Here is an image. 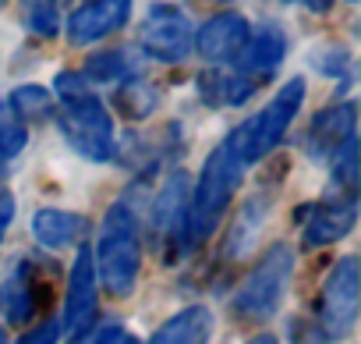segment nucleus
I'll use <instances>...</instances> for the list:
<instances>
[{
  "label": "nucleus",
  "mask_w": 361,
  "mask_h": 344,
  "mask_svg": "<svg viewBox=\"0 0 361 344\" xmlns=\"http://www.w3.org/2000/svg\"><path fill=\"white\" fill-rule=\"evenodd\" d=\"M301 103H305V78H290V82L266 103V110H259L252 121H245V124H238V128L231 131V138H227L231 153H234L241 163L262 160V156L283 138V131H287L290 121L298 117Z\"/></svg>",
  "instance_id": "nucleus-4"
},
{
  "label": "nucleus",
  "mask_w": 361,
  "mask_h": 344,
  "mask_svg": "<svg viewBox=\"0 0 361 344\" xmlns=\"http://www.w3.org/2000/svg\"><path fill=\"white\" fill-rule=\"evenodd\" d=\"M188 178L185 174H173L163 192H159V203H156V227L159 231H177L180 227V217H185V206H188Z\"/></svg>",
  "instance_id": "nucleus-17"
},
{
  "label": "nucleus",
  "mask_w": 361,
  "mask_h": 344,
  "mask_svg": "<svg viewBox=\"0 0 361 344\" xmlns=\"http://www.w3.org/2000/svg\"><path fill=\"white\" fill-rule=\"evenodd\" d=\"M209 333H213V312L192 305V309H180L173 319H166L156 330L152 344H209Z\"/></svg>",
  "instance_id": "nucleus-14"
},
{
  "label": "nucleus",
  "mask_w": 361,
  "mask_h": 344,
  "mask_svg": "<svg viewBox=\"0 0 361 344\" xmlns=\"http://www.w3.org/2000/svg\"><path fill=\"white\" fill-rule=\"evenodd\" d=\"M117 107H121L128 117H145L149 110H156V93H152L145 82H128V85L117 93Z\"/></svg>",
  "instance_id": "nucleus-23"
},
{
  "label": "nucleus",
  "mask_w": 361,
  "mask_h": 344,
  "mask_svg": "<svg viewBox=\"0 0 361 344\" xmlns=\"http://www.w3.org/2000/svg\"><path fill=\"white\" fill-rule=\"evenodd\" d=\"M319 316H322V333L326 337H347L357 323V259L343 256L322 287V302H319Z\"/></svg>",
  "instance_id": "nucleus-6"
},
{
  "label": "nucleus",
  "mask_w": 361,
  "mask_h": 344,
  "mask_svg": "<svg viewBox=\"0 0 361 344\" xmlns=\"http://www.w3.org/2000/svg\"><path fill=\"white\" fill-rule=\"evenodd\" d=\"M347 138H354V103H340V107L315 114L305 135V153L322 160V156H333Z\"/></svg>",
  "instance_id": "nucleus-11"
},
{
  "label": "nucleus",
  "mask_w": 361,
  "mask_h": 344,
  "mask_svg": "<svg viewBox=\"0 0 361 344\" xmlns=\"http://www.w3.org/2000/svg\"><path fill=\"white\" fill-rule=\"evenodd\" d=\"M32 235L43 249H68L75 245L82 235H85V220L78 213H68V210H39L32 217Z\"/></svg>",
  "instance_id": "nucleus-15"
},
{
  "label": "nucleus",
  "mask_w": 361,
  "mask_h": 344,
  "mask_svg": "<svg viewBox=\"0 0 361 344\" xmlns=\"http://www.w3.org/2000/svg\"><path fill=\"white\" fill-rule=\"evenodd\" d=\"M25 149V124L22 117L8 107V103H0V156H18Z\"/></svg>",
  "instance_id": "nucleus-19"
},
{
  "label": "nucleus",
  "mask_w": 361,
  "mask_h": 344,
  "mask_svg": "<svg viewBox=\"0 0 361 344\" xmlns=\"http://www.w3.org/2000/svg\"><path fill=\"white\" fill-rule=\"evenodd\" d=\"M290 270H294V252L287 245H273L255 263V270L248 273V280L238 287V295L231 302L234 316L238 319H269L280 309V302H283Z\"/></svg>",
  "instance_id": "nucleus-5"
},
{
  "label": "nucleus",
  "mask_w": 361,
  "mask_h": 344,
  "mask_svg": "<svg viewBox=\"0 0 361 344\" xmlns=\"http://www.w3.org/2000/svg\"><path fill=\"white\" fill-rule=\"evenodd\" d=\"M0 182H4V167H0Z\"/></svg>",
  "instance_id": "nucleus-31"
},
{
  "label": "nucleus",
  "mask_w": 361,
  "mask_h": 344,
  "mask_svg": "<svg viewBox=\"0 0 361 344\" xmlns=\"http://www.w3.org/2000/svg\"><path fill=\"white\" fill-rule=\"evenodd\" d=\"M199 89H202V96L209 103H245L252 96L248 78H231V75H216V71L202 75L199 78Z\"/></svg>",
  "instance_id": "nucleus-18"
},
{
  "label": "nucleus",
  "mask_w": 361,
  "mask_h": 344,
  "mask_svg": "<svg viewBox=\"0 0 361 344\" xmlns=\"http://www.w3.org/2000/svg\"><path fill=\"white\" fill-rule=\"evenodd\" d=\"M11 217H15V199L8 192H0V242H4V235H8Z\"/></svg>",
  "instance_id": "nucleus-27"
},
{
  "label": "nucleus",
  "mask_w": 361,
  "mask_h": 344,
  "mask_svg": "<svg viewBox=\"0 0 361 344\" xmlns=\"http://www.w3.org/2000/svg\"><path fill=\"white\" fill-rule=\"evenodd\" d=\"M241 182H245V163L224 142L220 149L209 153L202 174H199V185H195V192L185 206V217H180V227H177L180 249L192 252L216 231V224H220L224 210L231 206L234 192L241 189Z\"/></svg>",
  "instance_id": "nucleus-1"
},
{
  "label": "nucleus",
  "mask_w": 361,
  "mask_h": 344,
  "mask_svg": "<svg viewBox=\"0 0 361 344\" xmlns=\"http://www.w3.org/2000/svg\"><path fill=\"white\" fill-rule=\"evenodd\" d=\"M248 344H280V340H276L273 333H259V337H252Z\"/></svg>",
  "instance_id": "nucleus-29"
},
{
  "label": "nucleus",
  "mask_w": 361,
  "mask_h": 344,
  "mask_svg": "<svg viewBox=\"0 0 361 344\" xmlns=\"http://www.w3.org/2000/svg\"><path fill=\"white\" fill-rule=\"evenodd\" d=\"M128 71H131V64H128L124 50L96 54V57L85 64V78H92V82H117V78H124Z\"/></svg>",
  "instance_id": "nucleus-20"
},
{
  "label": "nucleus",
  "mask_w": 361,
  "mask_h": 344,
  "mask_svg": "<svg viewBox=\"0 0 361 344\" xmlns=\"http://www.w3.org/2000/svg\"><path fill=\"white\" fill-rule=\"evenodd\" d=\"M92 319H96V266H92V252L78 249L68 280V298H64V330L71 337H85Z\"/></svg>",
  "instance_id": "nucleus-8"
},
{
  "label": "nucleus",
  "mask_w": 361,
  "mask_h": 344,
  "mask_svg": "<svg viewBox=\"0 0 361 344\" xmlns=\"http://www.w3.org/2000/svg\"><path fill=\"white\" fill-rule=\"evenodd\" d=\"M8 107L18 117H43V114H50V89H43V85H22V89H15V96H11Z\"/></svg>",
  "instance_id": "nucleus-22"
},
{
  "label": "nucleus",
  "mask_w": 361,
  "mask_h": 344,
  "mask_svg": "<svg viewBox=\"0 0 361 344\" xmlns=\"http://www.w3.org/2000/svg\"><path fill=\"white\" fill-rule=\"evenodd\" d=\"M248 36H252L248 18L227 11V15L209 18V22L199 29L195 47H199V54H202L206 61H234V57L241 54V47L248 43Z\"/></svg>",
  "instance_id": "nucleus-10"
},
{
  "label": "nucleus",
  "mask_w": 361,
  "mask_h": 344,
  "mask_svg": "<svg viewBox=\"0 0 361 344\" xmlns=\"http://www.w3.org/2000/svg\"><path fill=\"white\" fill-rule=\"evenodd\" d=\"M57 333H61V326H57L54 319H47V323H39L36 330H29L18 344H57Z\"/></svg>",
  "instance_id": "nucleus-25"
},
{
  "label": "nucleus",
  "mask_w": 361,
  "mask_h": 344,
  "mask_svg": "<svg viewBox=\"0 0 361 344\" xmlns=\"http://www.w3.org/2000/svg\"><path fill=\"white\" fill-rule=\"evenodd\" d=\"M138 43L156 61L177 64L192 54V25L177 8H152L138 32Z\"/></svg>",
  "instance_id": "nucleus-7"
},
{
  "label": "nucleus",
  "mask_w": 361,
  "mask_h": 344,
  "mask_svg": "<svg viewBox=\"0 0 361 344\" xmlns=\"http://www.w3.org/2000/svg\"><path fill=\"white\" fill-rule=\"evenodd\" d=\"M75 344H78V340H75Z\"/></svg>",
  "instance_id": "nucleus-32"
},
{
  "label": "nucleus",
  "mask_w": 361,
  "mask_h": 344,
  "mask_svg": "<svg viewBox=\"0 0 361 344\" xmlns=\"http://www.w3.org/2000/svg\"><path fill=\"white\" fill-rule=\"evenodd\" d=\"M57 4H61V0H22L25 25L36 36H54L57 32Z\"/></svg>",
  "instance_id": "nucleus-21"
},
{
  "label": "nucleus",
  "mask_w": 361,
  "mask_h": 344,
  "mask_svg": "<svg viewBox=\"0 0 361 344\" xmlns=\"http://www.w3.org/2000/svg\"><path fill=\"white\" fill-rule=\"evenodd\" d=\"M333 178L340 182V185H354V178H357V160H354V138H347L336 153H333Z\"/></svg>",
  "instance_id": "nucleus-24"
},
{
  "label": "nucleus",
  "mask_w": 361,
  "mask_h": 344,
  "mask_svg": "<svg viewBox=\"0 0 361 344\" xmlns=\"http://www.w3.org/2000/svg\"><path fill=\"white\" fill-rule=\"evenodd\" d=\"M54 93L61 96L64 110H61V131L64 138L89 160H106L114 153V121L106 114V107L89 93L85 78L75 71H61L54 82Z\"/></svg>",
  "instance_id": "nucleus-2"
},
{
  "label": "nucleus",
  "mask_w": 361,
  "mask_h": 344,
  "mask_svg": "<svg viewBox=\"0 0 361 344\" xmlns=\"http://www.w3.org/2000/svg\"><path fill=\"white\" fill-rule=\"evenodd\" d=\"M287 4H305L308 11H329L333 0H287Z\"/></svg>",
  "instance_id": "nucleus-28"
},
{
  "label": "nucleus",
  "mask_w": 361,
  "mask_h": 344,
  "mask_svg": "<svg viewBox=\"0 0 361 344\" xmlns=\"http://www.w3.org/2000/svg\"><path fill=\"white\" fill-rule=\"evenodd\" d=\"M92 266H99V280L106 284L110 295L124 298L135 291V280L142 270V242H138V220L124 203L106 210Z\"/></svg>",
  "instance_id": "nucleus-3"
},
{
  "label": "nucleus",
  "mask_w": 361,
  "mask_h": 344,
  "mask_svg": "<svg viewBox=\"0 0 361 344\" xmlns=\"http://www.w3.org/2000/svg\"><path fill=\"white\" fill-rule=\"evenodd\" d=\"M131 15V0H89L68 18V40L75 47L96 43L110 32H117Z\"/></svg>",
  "instance_id": "nucleus-9"
},
{
  "label": "nucleus",
  "mask_w": 361,
  "mask_h": 344,
  "mask_svg": "<svg viewBox=\"0 0 361 344\" xmlns=\"http://www.w3.org/2000/svg\"><path fill=\"white\" fill-rule=\"evenodd\" d=\"M0 344H8V337H4V330H0Z\"/></svg>",
  "instance_id": "nucleus-30"
},
{
  "label": "nucleus",
  "mask_w": 361,
  "mask_h": 344,
  "mask_svg": "<svg viewBox=\"0 0 361 344\" xmlns=\"http://www.w3.org/2000/svg\"><path fill=\"white\" fill-rule=\"evenodd\" d=\"M39 305H43L39 277H36L32 263H22L15 270V280H11V291H8V316H11V323H29Z\"/></svg>",
  "instance_id": "nucleus-16"
},
{
  "label": "nucleus",
  "mask_w": 361,
  "mask_h": 344,
  "mask_svg": "<svg viewBox=\"0 0 361 344\" xmlns=\"http://www.w3.org/2000/svg\"><path fill=\"white\" fill-rule=\"evenodd\" d=\"M357 220V206L354 199H333V203H322V206H312L308 210V220H305V245L308 249H319V245H333L340 242L343 235H350Z\"/></svg>",
  "instance_id": "nucleus-12"
},
{
  "label": "nucleus",
  "mask_w": 361,
  "mask_h": 344,
  "mask_svg": "<svg viewBox=\"0 0 361 344\" xmlns=\"http://www.w3.org/2000/svg\"><path fill=\"white\" fill-rule=\"evenodd\" d=\"M96 344H138V340L128 330H121V326H106V330H99Z\"/></svg>",
  "instance_id": "nucleus-26"
},
{
  "label": "nucleus",
  "mask_w": 361,
  "mask_h": 344,
  "mask_svg": "<svg viewBox=\"0 0 361 344\" xmlns=\"http://www.w3.org/2000/svg\"><path fill=\"white\" fill-rule=\"evenodd\" d=\"M283 50H287V40H283L280 29H273V25L259 29V32L241 47V54L234 57L238 68H241V78H248V75H252V78H262V75L276 71L280 61H283Z\"/></svg>",
  "instance_id": "nucleus-13"
}]
</instances>
